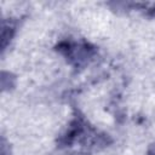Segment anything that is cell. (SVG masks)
Here are the masks:
<instances>
[{
	"label": "cell",
	"instance_id": "cell-1",
	"mask_svg": "<svg viewBox=\"0 0 155 155\" xmlns=\"http://www.w3.org/2000/svg\"><path fill=\"white\" fill-rule=\"evenodd\" d=\"M108 134L97 130L84 116H74L58 137V147L70 155H92L110 143Z\"/></svg>",
	"mask_w": 155,
	"mask_h": 155
},
{
	"label": "cell",
	"instance_id": "cell-2",
	"mask_svg": "<svg viewBox=\"0 0 155 155\" xmlns=\"http://www.w3.org/2000/svg\"><path fill=\"white\" fill-rule=\"evenodd\" d=\"M56 50L65 58L67 63L76 69L88 65L97 54V48L92 44L82 40H63L56 46Z\"/></svg>",
	"mask_w": 155,
	"mask_h": 155
},
{
	"label": "cell",
	"instance_id": "cell-3",
	"mask_svg": "<svg viewBox=\"0 0 155 155\" xmlns=\"http://www.w3.org/2000/svg\"><path fill=\"white\" fill-rule=\"evenodd\" d=\"M15 34H16V24L11 19L10 21L4 19L1 24V51L2 52H5V50L7 48Z\"/></svg>",
	"mask_w": 155,
	"mask_h": 155
},
{
	"label": "cell",
	"instance_id": "cell-4",
	"mask_svg": "<svg viewBox=\"0 0 155 155\" xmlns=\"http://www.w3.org/2000/svg\"><path fill=\"white\" fill-rule=\"evenodd\" d=\"M16 78L10 71H2L1 73V90L2 91H10L12 87H15Z\"/></svg>",
	"mask_w": 155,
	"mask_h": 155
},
{
	"label": "cell",
	"instance_id": "cell-5",
	"mask_svg": "<svg viewBox=\"0 0 155 155\" xmlns=\"http://www.w3.org/2000/svg\"><path fill=\"white\" fill-rule=\"evenodd\" d=\"M6 148H8V144L6 143L5 138L1 139V155H10V149L6 150Z\"/></svg>",
	"mask_w": 155,
	"mask_h": 155
},
{
	"label": "cell",
	"instance_id": "cell-6",
	"mask_svg": "<svg viewBox=\"0 0 155 155\" xmlns=\"http://www.w3.org/2000/svg\"><path fill=\"white\" fill-rule=\"evenodd\" d=\"M148 155H155V142L150 144V147L148 149Z\"/></svg>",
	"mask_w": 155,
	"mask_h": 155
}]
</instances>
